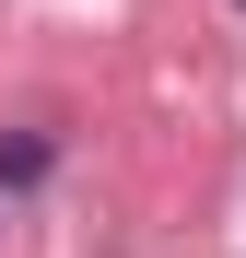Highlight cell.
<instances>
[{
	"label": "cell",
	"mask_w": 246,
	"mask_h": 258,
	"mask_svg": "<svg viewBox=\"0 0 246 258\" xmlns=\"http://www.w3.org/2000/svg\"><path fill=\"white\" fill-rule=\"evenodd\" d=\"M47 176H59V129H0V200H24Z\"/></svg>",
	"instance_id": "obj_1"
}]
</instances>
